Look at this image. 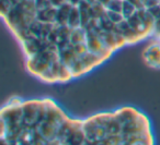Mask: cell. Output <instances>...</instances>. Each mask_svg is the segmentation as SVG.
I'll list each match as a JSON object with an SVG mask.
<instances>
[{
  "label": "cell",
  "mask_w": 160,
  "mask_h": 145,
  "mask_svg": "<svg viewBox=\"0 0 160 145\" xmlns=\"http://www.w3.org/2000/svg\"><path fill=\"white\" fill-rule=\"evenodd\" d=\"M127 2H129L131 5H133L134 7L136 8L137 10L142 9L144 7V3H142V0H126Z\"/></svg>",
  "instance_id": "3957f363"
},
{
  "label": "cell",
  "mask_w": 160,
  "mask_h": 145,
  "mask_svg": "<svg viewBox=\"0 0 160 145\" xmlns=\"http://www.w3.org/2000/svg\"><path fill=\"white\" fill-rule=\"evenodd\" d=\"M158 42L149 44L142 53L144 61L153 69H160V43Z\"/></svg>",
  "instance_id": "7a4b0ae2"
},
{
  "label": "cell",
  "mask_w": 160,
  "mask_h": 145,
  "mask_svg": "<svg viewBox=\"0 0 160 145\" xmlns=\"http://www.w3.org/2000/svg\"><path fill=\"white\" fill-rule=\"evenodd\" d=\"M96 1H97V2H99V3H101V5L104 6V7L107 8V6L111 2L112 0H96Z\"/></svg>",
  "instance_id": "277c9868"
},
{
  "label": "cell",
  "mask_w": 160,
  "mask_h": 145,
  "mask_svg": "<svg viewBox=\"0 0 160 145\" xmlns=\"http://www.w3.org/2000/svg\"><path fill=\"white\" fill-rule=\"evenodd\" d=\"M1 145H155V138L133 107L73 119L49 98H12L1 110Z\"/></svg>",
  "instance_id": "6da1fadb"
}]
</instances>
